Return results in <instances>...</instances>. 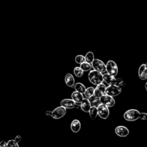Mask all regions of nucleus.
<instances>
[{
    "mask_svg": "<svg viewBox=\"0 0 147 147\" xmlns=\"http://www.w3.org/2000/svg\"><path fill=\"white\" fill-rule=\"evenodd\" d=\"M123 118L127 121H134L138 118L142 120H146L147 113H140L139 111L136 109H130L124 113Z\"/></svg>",
    "mask_w": 147,
    "mask_h": 147,
    "instance_id": "nucleus-1",
    "label": "nucleus"
},
{
    "mask_svg": "<svg viewBox=\"0 0 147 147\" xmlns=\"http://www.w3.org/2000/svg\"><path fill=\"white\" fill-rule=\"evenodd\" d=\"M88 78L89 81L93 84L94 85L98 86L101 83H103V75L96 71V70H91L89 72L88 75Z\"/></svg>",
    "mask_w": 147,
    "mask_h": 147,
    "instance_id": "nucleus-2",
    "label": "nucleus"
},
{
    "mask_svg": "<svg viewBox=\"0 0 147 147\" xmlns=\"http://www.w3.org/2000/svg\"><path fill=\"white\" fill-rule=\"evenodd\" d=\"M106 72L107 74L115 76L118 72V68L117 64L113 60H109L106 64Z\"/></svg>",
    "mask_w": 147,
    "mask_h": 147,
    "instance_id": "nucleus-3",
    "label": "nucleus"
},
{
    "mask_svg": "<svg viewBox=\"0 0 147 147\" xmlns=\"http://www.w3.org/2000/svg\"><path fill=\"white\" fill-rule=\"evenodd\" d=\"M91 64L94 70H96L102 74L106 72V65L101 60L95 59Z\"/></svg>",
    "mask_w": 147,
    "mask_h": 147,
    "instance_id": "nucleus-4",
    "label": "nucleus"
},
{
    "mask_svg": "<svg viewBox=\"0 0 147 147\" xmlns=\"http://www.w3.org/2000/svg\"><path fill=\"white\" fill-rule=\"evenodd\" d=\"M122 89L117 85H110L106 87L105 94L111 96H115L119 95L121 92Z\"/></svg>",
    "mask_w": 147,
    "mask_h": 147,
    "instance_id": "nucleus-5",
    "label": "nucleus"
},
{
    "mask_svg": "<svg viewBox=\"0 0 147 147\" xmlns=\"http://www.w3.org/2000/svg\"><path fill=\"white\" fill-rule=\"evenodd\" d=\"M100 100L102 104L106 105L108 107H113L115 103V101L113 96H111L107 94H105L102 96H101L100 98Z\"/></svg>",
    "mask_w": 147,
    "mask_h": 147,
    "instance_id": "nucleus-6",
    "label": "nucleus"
},
{
    "mask_svg": "<svg viewBox=\"0 0 147 147\" xmlns=\"http://www.w3.org/2000/svg\"><path fill=\"white\" fill-rule=\"evenodd\" d=\"M98 113L99 117L102 119H106L109 115V107L103 104H100L97 107Z\"/></svg>",
    "mask_w": 147,
    "mask_h": 147,
    "instance_id": "nucleus-7",
    "label": "nucleus"
},
{
    "mask_svg": "<svg viewBox=\"0 0 147 147\" xmlns=\"http://www.w3.org/2000/svg\"><path fill=\"white\" fill-rule=\"evenodd\" d=\"M66 113V109L61 106L56 107L52 111V117L54 119H59L64 116Z\"/></svg>",
    "mask_w": 147,
    "mask_h": 147,
    "instance_id": "nucleus-8",
    "label": "nucleus"
},
{
    "mask_svg": "<svg viewBox=\"0 0 147 147\" xmlns=\"http://www.w3.org/2000/svg\"><path fill=\"white\" fill-rule=\"evenodd\" d=\"M115 133L119 137H126L129 134V129L124 126H118L115 129Z\"/></svg>",
    "mask_w": 147,
    "mask_h": 147,
    "instance_id": "nucleus-9",
    "label": "nucleus"
},
{
    "mask_svg": "<svg viewBox=\"0 0 147 147\" xmlns=\"http://www.w3.org/2000/svg\"><path fill=\"white\" fill-rule=\"evenodd\" d=\"M106 86L103 83H101L95 88V91H94V95L96 97L100 98L103 95L105 94V91L106 89Z\"/></svg>",
    "mask_w": 147,
    "mask_h": 147,
    "instance_id": "nucleus-10",
    "label": "nucleus"
},
{
    "mask_svg": "<svg viewBox=\"0 0 147 147\" xmlns=\"http://www.w3.org/2000/svg\"><path fill=\"white\" fill-rule=\"evenodd\" d=\"M76 102L72 99H64L60 102V105L65 109L75 108Z\"/></svg>",
    "mask_w": 147,
    "mask_h": 147,
    "instance_id": "nucleus-11",
    "label": "nucleus"
},
{
    "mask_svg": "<svg viewBox=\"0 0 147 147\" xmlns=\"http://www.w3.org/2000/svg\"><path fill=\"white\" fill-rule=\"evenodd\" d=\"M138 76L142 80L147 79V65L145 64H142L139 67Z\"/></svg>",
    "mask_w": 147,
    "mask_h": 147,
    "instance_id": "nucleus-12",
    "label": "nucleus"
},
{
    "mask_svg": "<svg viewBox=\"0 0 147 147\" xmlns=\"http://www.w3.org/2000/svg\"><path fill=\"white\" fill-rule=\"evenodd\" d=\"M103 80L109 86L115 85L117 83V79L115 76H113L107 73L103 74Z\"/></svg>",
    "mask_w": 147,
    "mask_h": 147,
    "instance_id": "nucleus-13",
    "label": "nucleus"
},
{
    "mask_svg": "<svg viewBox=\"0 0 147 147\" xmlns=\"http://www.w3.org/2000/svg\"><path fill=\"white\" fill-rule=\"evenodd\" d=\"M65 83L66 85L69 87H74L75 85V79L74 78V76L68 73L66 74L65 76Z\"/></svg>",
    "mask_w": 147,
    "mask_h": 147,
    "instance_id": "nucleus-14",
    "label": "nucleus"
},
{
    "mask_svg": "<svg viewBox=\"0 0 147 147\" xmlns=\"http://www.w3.org/2000/svg\"><path fill=\"white\" fill-rule=\"evenodd\" d=\"M81 105V109L84 112H88L91 107V103L88 98H84L82 102L80 103Z\"/></svg>",
    "mask_w": 147,
    "mask_h": 147,
    "instance_id": "nucleus-15",
    "label": "nucleus"
},
{
    "mask_svg": "<svg viewBox=\"0 0 147 147\" xmlns=\"http://www.w3.org/2000/svg\"><path fill=\"white\" fill-rule=\"evenodd\" d=\"M71 98H72V99H73L76 103H81V102L84 99L83 94L79 92L76 91H75L72 93Z\"/></svg>",
    "mask_w": 147,
    "mask_h": 147,
    "instance_id": "nucleus-16",
    "label": "nucleus"
},
{
    "mask_svg": "<svg viewBox=\"0 0 147 147\" xmlns=\"http://www.w3.org/2000/svg\"><path fill=\"white\" fill-rule=\"evenodd\" d=\"M81 127V124L79 120L74 119L71 123V129L74 133H78Z\"/></svg>",
    "mask_w": 147,
    "mask_h": 147,
    "instance_id": "nucleus-17",
    "label": "nucleus"
},
{
    "mask_svg": "<svg viewBox=\"0 0 147 147\" xmlns=\"http://www.w3.org/2000/svg\"><path fill=\"white\" fill-rule=\"evenodd\" d=\"M88 100L91 103V107H98L99 105L101 104L100 98L96 97L94 95L91 96L88 98Z\"/></svg>",
    "mask_w": 147,
    "mask_h": 147,
    "instance_id": "nucleus-18",
    "label": "nucleus"
},
{
    "mask_svg": "<svg viewBox=\"0 0 147 147\" xmlns=\"http://www.w3.org/2000/svg\"><path fill=\"white\" fill-rule=\"evenodd\" d=\"M74 88L75 90V91L79 92H80L82 94H84L86 90V88L85 87V86L81 83H75V85L74 86Z\"/></svg>",
    "mask_w": 147,
    "mask_h": 147,
    "instance_id": "nucleus-19",
    "label": "nucleus"
},
{
    "mask_svg": "<svg viewBox=\"0 0 147 147\" xmlns=\"http://www.w3.org/2000/svg\"><path fill=\"white\" fill-rule=\"evenodd\" d=\"M85 56V60H86V62H87L88 63L92 64V63L94 61V60H95L94 59V54L91 51H89L88 52Z\"/></svg>",
    "mask_w": 147,
    "mask_h": 147,
    "instance_id": "nucleus-20",
    "label": "nucleus"
},
{
    "mask_svg": "<svg viewBox=\"0 0 147 147\" xmlns=\"http://www.w3.org/2000/svg\"><path fill=\"white\" fill-rule=\"evenodd\" d=\"M80 67L83 69L84 72H87L91 71V69L92 68V64L90 63H88L87 62H84L82 64L80 65Z\"/></svg>",
    "mask_w": 147,
    "mask_h": 147,
    "instance_id": "nucleus-21",
    "label": "nucleus"
},
{
    "mask_svg": "<svg viewBox=\"0 0 147 147\" xmlns=\"http://www.w3.org/2000/svg\"><path fill=\"white\" fill-rule=\"evenodd\" d=\"M89 114L90 116V118L92 119H95L97 115H98V109L96 107H91L90 111H89Z\"/></svg>",
    "mask_w": 147,
    "mask_h": 147,
    "instance_id": "nucleus-22",
    "label": "nucleus"
},
{
    "mask_svg": "<svg viewBox=\"0 0 147 147\" xmlns=\"http://www.w3.org/2000/svg\"><path fill=\"white\" fill-rule=\"evenodd\" d=\"M94 91H95V88L93 87H89L87 88H86V90L84 92V95L87 98H89L91 96L94 95Z\"/></svg>",
    "mask_w": 147,
    "mask_h": 147,
    "instance_id": "nucleus-23",
    "label": "nucleus"
},
{
    "mask_svg": "<svg viewBox=\"0 0 147 147\" xmlns=\"http://www.w3.org/2000/svg\"><path fill=\"white\" fill-rule=\"evenodd\" d=\"M74 74L76 77L80 78L83 75L84 71L80 67H76L74 69Z\"/></svg>",
    "mask_w": 147,
    "mask_h": 147,
    "instance_id": "nucleus-24",
    "label": "nucleus"
},
{
    "mask_svg": "<svg viewBox=\"0 0 147 147\" xmlns=\"http://www.w3.org/2000/svg\"><path fill=\"white\" fill-rule=\"evenodd\" d=\"M75 61L77 64H79L80 65L81 64H82L83 63L86 61L85 56H84L83 55H78L76 56V57L75 58Z\"/></svg>",
    "mask_w": 147,
    "mask_h": 147,
    "instance_id": "nucleus-25",
    "label": "nucleus"
},
{
    "mask_svg": "<svg viewBox=\"0 0 147 147\" xmlns=\"http://www.w3.org/2000/svg\"><path fill=\"white\" fill-rule=\"evenodd\" d=\"M7 147H19L18 144L14 141V140H9L7 142Z\"/></svg>",
    "mask_w": 147,
    "mask_h": 147,
    "instance_id": "nucleus-26",
    "label": "nucleus"
},
{
    "mask_svg": "<svg viewBox=\"0 0 147 147\" xmlns=\"http://www.w3.org/2000/svg\"><path fill=\"white\" fill-rule=\"evenodd\" d=\"M115 85L118 86V87H119L122 89V88H123L125 86V83L121 78H117V83H116Z\"/></svg>",
    "mask_w": 147,
    "mask_h": 147,
    "instance_id": "nucleus-27",
    "label": "nucleus"
},
{
    "mask_svg": "<svg viewBox=\"0 0 147 147\" xmlns=\"http://www.w3.org/2000/svg\"><path fill=\"white\" fill-rule=\"evenodd\" d=\"M0 147H7V144L5 141H2L0 142Z\"/></svg>",
    "mask_w": 147,
    "mask_h": 147,
    "instance_id": "nucleus-28",
    "label": "nucleus"
},
{
    "mask_svg": "<svg viewBox=\"0 0 147 147\" xmlns=\"http://www.w3.org/2000/svg\"><path fill=\"white\" fill-rule=\"evenodd\" d=\"M21 136H20V135L17 136L15 137V138H14V141H15L16 142H17V143L20 142V141H21Z\"/></svg>",
    "mask_w": 147,
    "mask_h": 147,
    "instance_id": "nucleus-29",
    "label": "nucleus"
},
{
    "mask_svg": "<svg viewBox=\"0 0 147 147\" xmlns=\"http://www.w3.org/2000/svg\"><path fill=\"white\" fill-rule=\"evenodd\" d=\"M45 114L47 116H51L52 117V111H47L45 112Z\"/></svg>",
    "mask_w": 147,
    "mask_h": 147,
    "instance_id": "nucleus-30",
    "label": "nucleus"
},
{
    "mask_svg": "<svg viewBox=\"0 0 147 147\" xmlns=\"http://www.w3.org/2000/svg\"><path fill=\"white\" fill-rule=\"evenodd\" d=\"M145 88H146V91H147V82H146V84H145Z\"/></svg>",
    "mask_w": 147,
    "mask_h": 147,
    "instance_id": "nucleus-31",
    "label": "nucleus"
},
{
    "mask_svg": "<svg viewBox=\"0 0 147 147\" xmlns=\"http://www.w3.org/2000/svg\"><path fill=\"white\" fill-rule=\"evenodd\" d=\"M146 64V65H147V62H146V64Z\"/></svg>",
    "mask_w": 147,
    "mask_h": 147,
    "instance_id": "nucleus-32",
    "label": "nucleus"
},
{
    "mask_svg": "<svg viewBox=\"0 0 147 147\" xmlns=\"http://www.w3.org/2000/svg\"></svg>",
    "mask_w": 147,
    "mask_h": 147,
    "instance_id": "nucleus-33",
    "label": "nucleus"
}]
</instances>
